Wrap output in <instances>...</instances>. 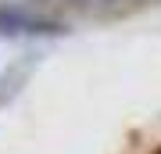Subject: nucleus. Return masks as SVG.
<instances>
[{"mask_svg": "<svg viewBox=\"0 0 161 154\" xmlns=\"http://www.w3.org/2000/svg\"><path fill=\"white\" fill-rule=\"evenodd\" d=\"M32 57L36 54H25V61H18V65H11V68L4 72V79H0V104H7L18 90H22V83L29 79V72H32Z\"/></svg>", "mask_w": 161, "mask_h": 154, "instance_id": "3", "label": "nucleus"}, {"mask_svg": "<svg viewBox=\"0 0 161 154\" xmlns=\"http://www.w3.org/2000/svg\"><path fill=\"white\" fill-rule=\"evenodd\" d=\"M75 18H115L125 11L129 0H61Z\"/></svg>", "mask_w": 161, "mask_h": 154, "instance_id": "2", "label": "nucleus"}, {"mask_svg": "<svg viewBox=\"0 0 161 154\" xmlns=\"http://www.w3.org/2000/svg\"><path fill=\"white\" fill-rule=\"evenodd\" d=\"M68 25L61 18H50L43 11L22 4H0V36L7 40H22V36H64Z\"/></svg>", "mask_w": 161, "mask_h": 154, "instance_id": "1", "label": "nucleus"}]
</instances>
